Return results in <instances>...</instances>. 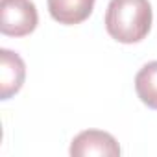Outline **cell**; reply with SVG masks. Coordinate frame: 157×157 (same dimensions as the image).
Wrapping results in <instances>:
<instances>
[{"label":"cell","mask_w":157,"mask_h":157,"mask_svg":"<svg viewBox=\"0 0 157 157\" xmlns=\"http://www.w3.org/2000/svg\"><path fill=\"white\" fill-rule=\"evenodd\" d=\"M26 65L17 52L8 48L0 50V98L8 100L17 94L24 83Z\"/></svg>","instance_id":"4"},{"label":"cell","mask_w":157,"mask_h":157,"mask_svg":"<svg viewBox=\"0 0 157 157\" xmlns=\"http://www.w3.org/2000/svg\"><path fill=\"white\" fill-rule=\"evenodd\" d=\"M151 28V6L148 0H111L105 11L107 33L124 44L142 41Z\"/></svg>","instance_id":"1"},{"label":"cell","mask_w":157,"mask_h":157,"mask_svg":"<svg viewBox=\"0 0 157 157\" xmlns=\"http://www.w3.org/2000/svg\"><path fill=\"white\" fill-rule=\"evenodd\" d=\"M39 22L32 0H0V32L11 37L30 35Z\"/></svg>","instance_id":"2"},{"label":"cell","mask_w":157,"mask_h":157,"mask_svg":"<svg viewBox=\"0 0 157 157\" xmlns=\"http://www.w3.org/2000/svg\"><path fill=\"white\" fill-rule=\"evenodd\" d=\"M135 91L142 104L157 109V61L144 65L135 76Z\"/></svg>","instance_id":"6"},{"label":"cell","mask_w":157,"mask_h":157,"mask_svg":"<svg viewBox=\"0 0 157 157\" xmlns=\"http://www.w3.org/2000/svg\"><path fill=\"white\" fill-rule=\"evenodd\" d=\"M96 0H48V11L59 24H80L93 13Z\"/></svg>","instance_id":"5"},{"label":"cell","mask_w":157,"mask_h":157,"mask_svg":"<svg viewBox=\"0 0 157 157\" xmlns=\"http://www.w3.org/2000/svg\"><path fill=\"white\" fill-rule=\"evenodd\" d=\"M70 155L85 157V155H104V157H118L120 146L113 135L100 129H87L74 137L70 144Z\"/></svg>","instance_id":"3"}]
</instances>
